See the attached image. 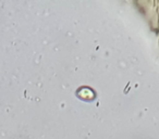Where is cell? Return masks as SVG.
<instances>
[{
    "instance_id": "6da1fadb",
    "label": "cell",
    "mask_w": 159,
    "mask_h": 139,
    "mask_svg": "<svg viewBox=\"0 0 159 139\" xmlns=\"http://www.w3.org/2000/svg\"><path fill=\"white\" fill-rule=\"evenodd\" d=\"M76 93L80 98H82V99H84V100H92L95 98L94 91L92 90L91 88H89V87H82V88H80Z\"/></svg>"
}]
</instances>
